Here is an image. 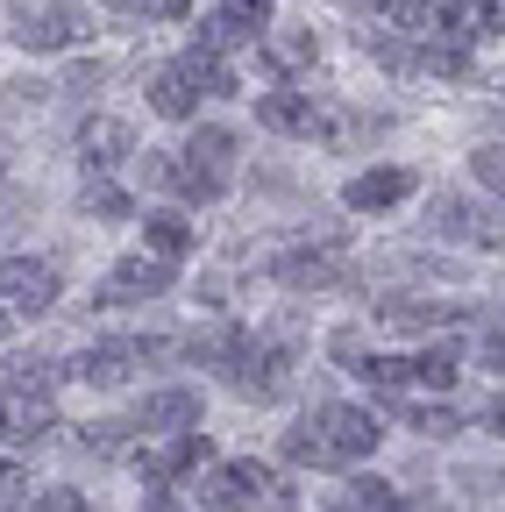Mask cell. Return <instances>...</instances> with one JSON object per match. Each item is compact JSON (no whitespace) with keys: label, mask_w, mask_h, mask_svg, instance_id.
<instances>
[{"label":"cell","mask_w":505,"mask_h":512,"mask_svg":"<svg viewBox=\"0 0 505 512\" xmlns=\"http://www.w3.org/2000/svg\"><path fill=\"white\" fill-rule=\"evenodd\" d=\"M264 29H271V0H221V8L200 22V43H193V50L228 57V50H242V43H257Z\"/></svg>","instance_id":"9c48e42d"},{"label":"cell","mask_w":505,"mask_h":512,"mask_svg":"<svg viewBox=\"0 0 505 512\" xmlns=\"http://www.w3.org/2000/svg\"><path fill=\"white\" fill-rule=\"evenodd\" d=\"M100 79H107V64H72V72L57 79V86H65V93H93Z\"/></svg>","instance_id":"d6a6232c"},{"label":"cell","mask_w":505,"mask_h":512,"mask_svg":"<svg viewBox=\"0 0 505 512\" xmlns=\"http://www.w3.org/2000/svg\"><path fill=\"white\" fill-rule=\"evenodd\" d=\"M200 427V392L193 384H164V392H150L143 406H136V434L150 441H164V434H193Z\"/></svg>","instance_id":"7c38bea8"},{"label":"cell","mask_w":505,"mask_h":512,"mask_svg":"<svg viewBox=\"0 0 505 512\" xmlns=\"http://www.w3.org/2000/svg\"><path fill=\"white\" fill-rule=\"evenodd\" d=\"M498 484H505V477H498Z\"/></svg>","instance_id":"7bdbcfd3"},{"label":"cell","mask_w":505,"mask_h":512,"mask_svg":"<svg viewBox=\"0 0 505 512\" xmlns=\"http://www.w3.org/2000/svg\"><path fill=\"white\" fill-rule=\"evenodd\" d=\"M29 57H50V50H72L79 36H93V15H79L72 0H15V29H8Z\"/></svg>","instance_id":"277c9868"},{"label":"cell","mask_w":505,"mask_h":512,"mask_svg":"<svg viewBox=\"0 0 505 512\" xmlns=\"http://www.w3.org/2000/svg\"><path fill=\"white\" fill-rule=\"evenodd\" d=\"M477 36H505V0H484L477 8Z\"/></svg>","instance_id":"e575fe53"},{"label":"cell","mask_w":505,"mask_h":512,"mask_svg":"<svg viewBox=\"0 0 505 512\" xmlns=\"http://www.w3.org/2000/svg\"><path fill=\"white\" fill-rule=\"evenodd\" d=\"M207 456H214V448H207V434L193 427V434H164V448H150V456H136V463H143L150 484H171V477H185V470H200Z\"/></svg>","instance_id":"e0dca14e"},{"label":"cell","mask_w":505,"mask_h":512,"mask_svg":"<svg viewBox=\"0 0 505 512\" xmlns=\"http://www.w3.org/2000/svg\"><path fill=\"white\" fill-rule=\"evenodd\" d=\"M349 498H356V512H406L385 477H349Z\"/></svg>","instance_id":"4316f807"},{"label":"cell","mask_w":505,"mask_h":512,"mask_svg":"<svg viewBox=\"0 0 505 512\" xmlns=\"http://www.w3.org/2000/svg\"><path fill=\"white\" fill-rule=\"evenodd\" d=\"M164 356H178V342H157V335H121V342H93V349H79L72 377H79V384H100V392H114V384H129L143 363H164Z\"/></svg>","instance_id":"3957f363"},{"label":"cell","mask_w":505,"mask_h":512,"mask_svg":"<svg viewBox=\"0 0 505 512\" xmlns=\"http://www.w3.org/2000/svg\"><path fill=\"white\" fill-rule=\"evenodd\" d=\"M413 171L406 164H377V171H363V178H349V192H342V200L356 207V214H392L399 200H413Z\"/></svg>","instance_id":"5bb4252c"},{"label":"cell","mask_w":505,"mask_h":512,"mask_svg":"<svg viewBox=\"0 0 505 512\" xmlns=\"http://www.w3.org/2000/svg\"><path fill=\"white\" fill-rule=\"evenodd\" d=\"M470 178L484 185V200L505 207V143H477V150H470Z\"/></svg>","instance_id":"d4e9b609"},{"label":"cell","mask_w":505,"mask_h":512,"mask_svg":"<svg viewBox=\"0 0 505 512\" xmlns=\"http://www.w3.org/2000/svg\"><path fill=\"white\" fill-rule=\"evenodd\" d=\"M285 463H313V470H321V463H328L321 434H313V427H285Z\"/></svg>","instance_id":"f1b7e54d"},{"label":"cell","mask_w":505,"mask_h":512,"mask_svg":"<svg viewBox=\"0 0 505 512\" xmlns=\"http://www.w3.org/2000/svg\"><path fill=\"white\" fill-rule=\"evenodd\" d=\"M477 356H484V370H505V313H491V335L477 342Z\"/></svg>","instance_id":"1f68e13d"},{"label":"cell","mask_w":505,"mask_h":512,"mask_svg":"<svg viewBox=\"0 0 505 512\" xmlns=\"http://www.w3.org/2000/svg\"><path fill=\"white\" fill-rule=\"evenodd\" d=\"M392 22L413 43H477V8L470 0H399Z\"/></svg>","instance_id":"52a82bcc"},{"label":"cell","mask_w":505,"mask_h":512,"mask_svg":"<svg viewBox=\"0 0 505 512\" xmlns=\"http://www.w3.org/2000/svg\"><path fill=\"white\" fill-rule=\"evenodd\" d=\"M456 363H463L456 342H434V349L413 356V384H434V392H449V384H456Z\"/></svg>","instance_id":"cb8c5ba5"},{"label":"cell","mask_w":505,"mask_h":512,"mask_svg":"<svg viewBox=\"0 0 505 512\" xmlns=\"http://www.w3.org/2000/svg\"><path fill=\"white\" fill-rule=\"evenodd\" d=\"M292 363H299L292 342H242L235 363H228V384H235L242 399H264L271 406V399L292 392Z\"/></svg>","instance_id":"5b68a950"},{"label":"cell","mask_w":505,"mask_h":512,"mask_svg":"<svg viewBox=\"0 0 505 512\" xmlns=\"http://www.w3.org/2000/svg\"><path fill=\"white\" fill-rule=\"evenodd\" d=\"M335 356H342V363H363V335L342 328V335H335Z\"/></svg>","instance_id":"74e56055"},{"label":"cell","mask_w":505,"mask_h":512,"mask_svg":"<svg viewBox=\"0 0 505 512\" xmlns=\"http://www.w3.org/2000/svg\"><path fill=\"white\" fill-rule=\"evenodd\" d=\"M57 292H65V271L50 256H0V299L15 313H50Z\"/></svg>","instance_id":"ba28073f"},{"label":"cell","mask_w":505,"mask_h":512,"mask_svg":"<svg viewBox=\"0 0 505 512\" xmlns=\"http://www.w3.org/2000/svg\"><path fill=\"white\" fill-rule=\"evenodd\" d=\"M79 207L93 221H129V192H121L107 171H86V192H79Z\"/></svg>","instance_id":"7402d4cb"},{"label":"cell","mask_w":505,"mask_h":512,"mask_svg":"<svg viewBox=\"0 0 505 512\" xmlns=\"http://www.w3.org/2000/svg\"><path fill=\"white\" fill-rule=\"evenodd\" d=\"M150 107L164 121H193L200 114V79H193V64H185V57H171V64L150 72Z\"/></svg>","instance_id":"9a60e30c"},{"label":"cell","mask_w":505,"mask_h":512,"mask_svg":"<svg viewBox=\"0 0 505 512\" xmlns=\"http://www.w3.org/2000/svg\"><path fill=\"white\" fill-rule=\"evenodd\" d=\"M257 121L278 128V136H313V121H321V107H313V93H264L257 100Z\"/></svg>","instance_id":"ac0fdd59"},{"label":"cell","mask_w":505,"mask_h":512,"mask_svg":"<svg viewBox=\"0 0 505 512\" xmlns=\"http://www.w3.org/2000/svg\"><path fill=\"white\" fill-rule=\"evenodd\" d=\"M470 214H477V200H463V192H434L427 200V228L434 235H463L470 242Z\"/></svg>","instance_id":"603a6c76"},{"label":"cell","mask_w":505,"mask_h":512,"mask_svg":"<svg viewBox=\"0 0 505 512\" xmlns=\"http://www.w3.org/2000/svg\"><path fill=\"white\" fill-rule=\"evenodd\" d=\"M413 434H427V441H449V434H456V413H449V406H420V413H413Z\"/></svg>","instance_id":"f546056e"},{"label":"cell","mask_w":505,"mask_h":512,"mask_svg":"<svg viewBox=\"0 0 505 512\" xmlns=\"http://www.w3.org/2000/svg\"><path fill=\"white\" fill-rule=\"evenodd\" d=\"M171 285H178V264H171V256H129V264H121V271L100 285L93 306L114 313V306H129V299H164Z\"/></svg>","instance_id":"8fae6325"},{"label":"cell","mask_w":505,"mask_h":512,"mask_svg":"<svg viewBox=\"0 0 505 512\" xmlns=\"http://www.w3.org/2000/svg\"><path fill=\"white\" fill-rule=\"evenodd\" d=\"M129 434H136V420H93V427H86V448H93V456H121Z\"/></svg>","instance_id":"83f0119b"},{"label":"cell","mask_w":505,"mask_h":512,"mask_svg":"<svg viewBox=\"0 0 505 512\" xmlns=\"http://www.w3.org/2000/svg\"><path fill=\"white\" fill-rule=\"evenodd\" d=\"M143 178L164 185V192H178V164H171V157H143Z\"/></svg>","instance_id":"836d02e7"},{"label":"cell","mask_w":505,"mask_h":512,"mask_svg":"<svg viewBox=\"0 0 505 512\" xmlns=\"http://www.w3.org/2000/svg\"><path fill=\"white\" fill-rule=\"evenodd\" d=\"M477 427H484V434H498V441H505V399H484V413H477Z\"/></svg>","instance_id":"8d00e7d4"},{"label":"cell","mask_w":505,"mask_h":512,"mask_svg":"<svg viewBox=\"0 0 505 512\" xmlns=\"http://www.w3.org/2000/svg\"><path fill=\"white\" fill-rule=\"evenodd\" d=\"M342 8H363V22H377V15H399V0H342Z\"/></svg>","instance_id":"f35d334b"},{"label":"cell","mask_w":505,"mask_h":512,"mask_svg":"<svg viewBox=\"0 0 505 512\" xmlns=\"http://www.w3.org/2000/svg\"><path fill=\"white\" fill-rule=\"evenodd\" d=\"M242 342H249V335L235 328V320H207V328H193V342H185V356H193V363H214V370H228Z\"/></svg>","instance_id":"d6986e66"},{"label":"cell","mask_w":505,"mask_h":512,"mask_svg":"<svg viewBox=\"0 0 505 512\" xmlns=\"http://www.w3.org/2000/svg\"><path fill=\"white\" fill-rule=\"evenodd\" d=\"M356 370L377 384V392H399V384H413V356H363Z\"/></svg>","instance_id":"484cf974"},{"label":"cell","mask_w":505,"mask_h":512,"mask_svg":"<svg viewBox=\"0 0 505 512\" xmlns=\"http://www.w3.org/2000/svg\"><path fill=\"white\" fill-rule=\"evenodd\" d=\"M271 278L292 285V292H335L356 278V264L342 249H292V256H271Z\"/></svg>","instance_id":"30bf717a"},{"label":"cell","mask_w":505,"mask_h":512,"mask_svg":"<svg viewBox=\"0 0 505 512\" xmlns=\"http://www.w3.org/2000/svg\"><path fill=\"white\" fill-rule=\"evenodd\" d=\"M143 8H150L157 22H185V15H193V0H143Z\"/></svg>","instance_id":"d590c367"},{"label":"cell","mask_w":505,"mask_h":512,"mask_svg":"<svg viewBox=\"0 0 505 512\" xmlns=\"http://www.w3.org/2000/svg\"><path fill=\"white\" fill-rule=\"evenodd\" d=\"M313 57H321L313 29H278V36H271V50H264V72H306Z\"/></svg>","instance_id":"44dd1931"},{"label":"cell","mask_w":505,"mask_h":512,"mask_svg":"<svg viewBox=\"0 0 505 512\" xmlns=\"http://www.w3.org/2000/svg\"><path fill=\"white\" fill-rule=\"evenodd\" d=\"M321 512H356V505H321Z\"/></svg>","instance_id":"b9f144b4"},{"label":"cell","mask_w":505,"mask_h":512,"mask_svg":"<svg viewBox=\"0 0 505 512\" xmlns=\"http://www.w3.org/2000/svg\"><path fill=\"white\" fill-rule=\"evenodd\" d=\"M313 434H321L328 463H363L370 448L385 441V427H377V413H370V406H342V399H328L321 413H313Z\"/></svg>","instance_id":"8992f818"},{"label":"cell","mask_w":505,"mask_h":512,"mask_svg":"<svg viewBox=\"0 0 505 512\" xmlns=\"http://www.w3.org/2000/svg\"><path fill=\"white\" fill-rule=\"evenodd\" d=\"M129 157H136V128L129 121H114V114L79 121V164L86 171H114V164H129Z\"/></svg>","instance_id":"4fadbf2b"},{"label":"cell","mask_w":505,"mask_h":512,"mask_svg":"<svg viewBox=\"0 0 505 512\" xmlns=\"http://www.w3.org/2000/svg\"><path fill=\"white\" fill-rule=\"evenodd\" d=\"M463 313L470 306H441V299H420V292H399V299L377 306V320L399 328V335H434V328H449V320H463Z\"/></svg>","instance_id":"2e32d148"},{"label":"cell","mask_w":505,"mask_h":512,"mask_svg":"<svg viewBox=\"0 0 505 512\" xmlns=\"http://www.w3.org/2000/svg\"><path fill=\"white\" fill-rule=\"evenodd\" d=\"M143 242H150V256H171L178 264V256L193 249V221H185L178 207H157V214H143Z\"/></svg>","instance_id":"ffe728a7"},{"label":"cell","mask_w":505,"mask_h":512,"mask_svg":"<svg viewBox=\"0 0 505 512\" xmlns=\"http://www.w3.org/2000/svg\"><path fill=\"white\" fill-rule=\"evenodd\" d=\"M100 8H143V0H100Z\"/></svg>","instance_id":"ab89813d"},{"label":"cell","mask_w":505,"mask_h":512,"mask_svg":"<svg viewBox=\"0 0 505 512\" xmlns=\"http://www.w3.org/2000/svg\"><path fill=\"white\" fill-rule=\"evenodd\" d=\"M29 512H86V498H79L72 484H50V491L29 498Z\"/></svg>","instance_id":"4dcf8cb0"},{"label":"cell","mask_w":505,"mask_h":512,"mask_svg":"<svg viewBox=\"0 0 505 512\" xmlns=\"http://www.w3.org/2000/svg\"><path fill=\"white\" fill-rule=\"evenodd\" d=\"M8 335H15V320H8V313H0V342H8Z\"/></svg>","instance_id":"60d3db41"},{"label":"cell","mask_w":505,"mask_h":512,"mask_svg":"<svg viewBox=\"0 0 505 512\" xmlns=\"http://www.w3.org/2000/svg\"><path fill=\"white\" fill-rule=\"evenodd\" d=\"M57 427V377L43 356L0 370V448H36Z\"/></svg>","instance_id":"6da1fadb"},{"label":"cell","mask_w":505,"mask_h":512,"mask_svg":"<svg viewBox=\"0 0 505 512\" xmlns=\"http://www.w3.org/2000/svg\"><path fill=\"white\" fill-rule=\"evenodd\" d=\"M235 157H242V143H235V128H193L185 136V157H178V200H221L228 192V178H235Z\"/></svg>","instance_id":"7a4b0ae2"}]
</instances>
